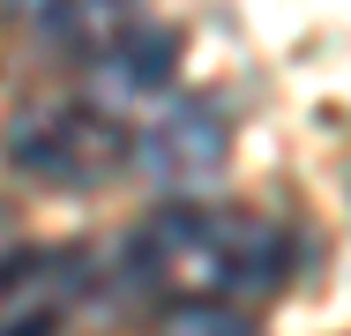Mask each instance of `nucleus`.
<instances>
[{"label":"nucleus","instance_id":"obj_1","mask_svg":"<svg viewBox=\"0 0 351 336\" xmlns=\"http://www.w3.org/2000/svg\"><path fill=\"white\" fill-rule=\"evenodd\" d=\"M135 262L149 284L187 291V299H224V291H269L284 284V247L269 224L232 217V209H165L135 239Z\"/></svg>","mask_w":351,"mask_h":336},{"label":"nucleus","instance_id":"obj_2","mask_svg":"<svg viewBox=\"0 0 351 336\" xmlns=\"http://www.w3.org/2000/svg\"><path fill=\"white\" fill-rule=\"evenodd\" d=\"M120 149H128V134L97 105H30L8 128V165L23 180H45V187H97V180H112Z\"/></svg>","mask_w":351,"mask_h":336},{"label":"nucleus","instance_id":"obj_3","mask_svg":"<svg viewBox=\"0 0 351 336\" xmlns=\"http://www.w3.org/2000/svg\"><path fill=\"white\" fill-rule=\"evenodd\" d=\"M224 149H232V128L217 120V105L172 97V105L157 112V128L142 134V172H149L157 187L195 195V187H210L217 172H224Z\"/></svg>","mask_w":351,"mask_h":336},{"label":"nucleus","instance_id":"obj_4","mask_svg":"<svg viewBox=\"0 0 351 336\" xmlns=\"http://www.w3.org/2000/svg\"><path fill=\"white\" fill-rule=\"evenodd\" d=\"M120 45V82L128 90H157V82H172V67H180V45H172V30H157V38H112Z\"/></svg>","mask_w":351,"mask_h":336},{"label":"nucleus","instance_id":"obj_5","mask_svg":"<svg viewBox=\"0 0 351 336\" xmlns=\"http://www.w3.org/2000/svg\"><path fill=\"white\" fill-rule=\"evenodd\" d=\"M165 336H254V322L224 299H180L165 314Z\"/></svg>","mask_w":351,"mask_h":336},{"label":"nucleus","instance_id":"obj_6","mask_svg":"<svg viewBox=\"0 0 351 336\" xmlns=\"http://www.w3.org/2000/svg\"><path fill=\"white\" fill-rule=\"evenodd\" d=\"M23 262V247H15V232H8V217H0V291H8V276Z\"/></svg>","mask_w":351,"mask_h":336}]
</instances>
